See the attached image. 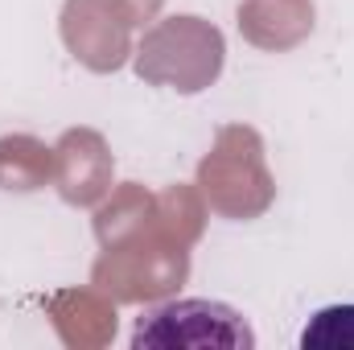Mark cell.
I'll use <instances>...</instances> for the list:
<instances>
[{
    "instance_id": "6da1fadb",
    "label": "cell",
    "mask_w": 354,
    "mask_h": 350,
    "mask_svg": "<svg viewBox=\"0 0 354 350\" xmlns=\"http://www.w3.org/2000/svg\"><path fill=\"white\" fill-rule=\"evenodd\" d=\"M136 350H252L256 334L243 322V313H235L223 301H206V297H181L165 301L149 313H140Z\"/></svg>"
},
{
    "instance_id": "7a4b0ae2",
    "label": "cell",
    "mask_w": 354,
    "mask_h": 350,
    "mask_svg": "<svg viewBox=\"0 0 354 350\" xmlns=\"http://www.w3.org/2000/svg\"><path fill=\"white\" fill-rule=\"evenodd\" d=\"M305 350H354V305H330L309 317L301 330Z\"/></svg>"
}]
</instances>
